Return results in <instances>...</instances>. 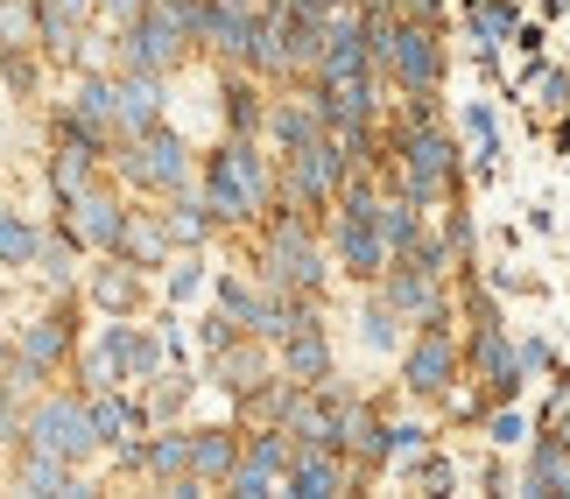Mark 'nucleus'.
Returning a JSON list of instances; mask_svg holds the SVG:
<instances>
[{
	"label": "nucleus",
	"mask_w": 570,
	"mask_h": 499,
	"mask_svg": "<svg viewBox=\"0 0 570 499\" xmlns=\"http://www.w3.org/2000/svg\"><path fill=\"white\" fill-rule=\"evenodd\" d=\"M268 198H275V177H268V162L254 156L247 134L205 162V211H212V219H233V226L239 219H261Z\"/></svg>",
	"instance_id": "f257e3e1"
},
{
	"label": "nucleus",
	"mask_w": 570,
	"mask_h": 499,
	"mask_svg": "<svg viewBox=\"0 0 570 499\" xmlns=\"http://www.w3.org/2000/svg\"><path fill=\"white\" fill-rule=\"evenodd\" d=\"M458 183H465V162H458V141L436 120L402 127V190H415L423 204H458Z\"/></svg>",
	"instance_id": "f03ea898"
},
{
	"label": "nucleus",
	"mask_w": 570,
	"mask_h": 499,
	"mask_svg": "<svg viewBox=\"0 0 570 499\" xmlns=\"http://www.w3.org/2000/svg\"><path fill=\"white\" fill-rule=\"evenodd\" d=\"M345 183V141L338 134H317L289 148V177H282V211H303V219H317V211H332Z\"/></svg>",
	"instance_id": "7ed1b4c3"
},
{
	"label": "nucleus",
	"mask_w": 570,
	"mask_h": 499,
	"mask_svg": "<svg viewBox=\"0 0 570 499\" xmlns=\"http://www.w3.org/2000/svg\"><path fill=\"white\" fill-rule=\"evenodd\" d=\"M21 437H29V450H50V458L78 465L99 450V429H92V408H85L78 395H50L29 408V422H21Z\"/></svg>",
	"instance_id": "20e7f679"
},
{
	"label": "nucleus",
	"mask_w": 570,
	"mask_h": 499,
	"mask_svg": "<svg viewBox=\"0 0 570 499\" xmlns=\"http://www.w3.org/2000/svg\"><path fill=\"white\" fill-rule=\"evenodd\" d=\"M120 169H127V183H141V190H184V183H190V148L156 120L148 134L127 141Z\"/></svg>",
	"instance_id": "39448f33"
},
{
	"label": "nucleus",
	"mask_w": 570,
	"mask_h": 499,
	"mask_svg": "<svg viewBox=\"0 0 570 499\" xmlns=\"http://www.w3.org/2000/svg\"><path fill=\"white\" fill-rule=\"evenodd\" d=\"M387 78L402 84V92H436V84H444V36H436L430 21H402V29H394Z\"/></svg>",
	"instance_id": "423d86ee"
},
{
	"label": "nucleus",
	"mask_w": 570,
	"mask_h": 499,
	"mask_svg": "<svg viewBox=\"0 0 570 499\" xmlns=\"http://www.w3.org/2000/svg\"><path fill=\"white\" fill-rule=\"evenodd\" d=\"M317 120H324V134H366L374 127V71H360V78H317Z\"/></svg>",
	"instance_id": "0eeeda50"
},
{
	"label": "nucleus",
	"mask_w": 570,
	"mask_h": 499,
	"mask_svg": "<svg viewBox=\"0 0 570 499\" xmlns=\"http://www.w3.org/2000/svg\"><path fill=\"white\" fill-rule=\"evenodd\" d=\"M402 387L415 401L451 395V387H458V345H451V331H415L409 359H402Z\"/></svg>",
	"instance_id": "6e6552de"
},
{
	"label": "nucleus",
	"mask_w": 570,
	"mask_h": 499,
	"mask_svg": "<svg viewBox=\"0 0 570 499\" xmlns=\"http://www.w3.org/2000/svg\"><path fill=\"white\" fill-rule=\"evenodd\" d=\"M381 302H394V317H402V323H423L430 302H444V275H430V268H415V260L394 253L387 268H381Z\"/></svg>",
	"instance_id": "1a4fd4ad"
},
{
	"label": "nucleus",
	"mask_w": 570,
	"mask_h": 499,
	"mask_svg": "<svg viewBox=\"0 0 570 499\" xmlns=\"http://www.w3.org/2000/svg\"><path fill=\"white\" fill-rule=\"evenodd\" d=\"M345 486H353L345 450H296L289 471H282V492H289V499H338Z\"/></svg>",
	"instance_id": "9d476101"
},
{
	"label": "nucleus",
	"mask_w": 570,
	"mask_h": 499,
	"mask_svg": "<svg viewBox=\"0 0 570 499\" xmlns=\"http://www.w3.org/2000/svg\"><path fill=\"white\" fill-rule=\"evenodd\" d=\"M163 120V71H120L114 78V127L127 141Z\"/></svg>",
	"instance_id": "9b49d317"
},
{
	"label": "nucleus",
	"mask_w": 570,
	"mask_h": 499,
	"mask_svg": "<svg viewBox=\"0 0 570 499\" xmlns=\"http://www.w3.org/2000/svg\"><path fill=\"white\" fill-rule=\"evenodd\" d=\"M120 226H127V211H120L114 190H78V198H71V232H78L85 247L114 253L120 247Z\"/></svg>",
	"instance_id": "f8f14e48"
},
{
	"label": "nucleus",
	"mask_w": 570,
	"mask_h": 499,
	"mask_svg": "<svg viewBox=\"0 0 570 499\" xmlns=\"http://www.w3.org/2000/svg\"><path fill=\"white\" fill-rule=\"evenodd\" d=\"M254 36V8H233V0H197V42L218 57H247Z\"/></svg>",
	"instance_id": "ddd939ff"
},
{
	"label": "nucleus",
	"mask_w": 570,
	"mask_h": 499,
	"mask_svg": "<svg viewBox=\"0 0 570 499\" xmlns=\"http://www.w3.org/2000/svg\"><path fill=\"white\" fill-rule=\"evenodd\" d=\"M387 260H394V253H387V240H381L374 219H338V268H345V275L381 281Z\"/></svg>",
	"instance_id": "4468645a"
},
{
	"label": "nucleus",
	"mask_w": 570,
	"mask_h": 499,
	"mask_svg": "<svg viewBox=\"0 0 570 499\" xmlns=\"http://www.w3.org/2000/svg\"><path fill=\"white\" fill-rule=\"evenodd\" d=\"M521 492H550V499H570V443L557 429H542L529 443V471H521Z\"/></svg>",
	"instance_id": "2eb2a0df"
},
{
	"label": "nucleus",
	"mask_w": 570,
	"mask_h": 499,
	"mask_svg": "<svg viewBox=\"0 0 570 499\" xmlns=\"http://www.w3.org/2000/svg\"><path fill=\"white\" fill-rule=\"evenodd\" d=\"M282 373H289L296 387H317V380H332V345H324L317 323H296L289 338H282Z\"/></svg>",
	"instance_id": "dca6fc26"
},
{
	"label": "nucleus",
	"mask_w": 570,
	"mask_h": 499,
	"mask_svg": "<svg viewBox=\"0 0 570 499\" xmlns=\"http://www.w3.org/2000/svg\"><path fill=\"white\" fill-rule=\"evenodd\" d=\"M92 156H99V148L63 120V141H57V156H50V190H57L63 204H71L78 190H92Z\"/></svg>",
	"instance_id": "f3484780"
},
{
	"label": "nucleus",
	"mask_w": 570,
	"mask_h": 499,
	"mask_svg": "<svg viewBox=\"0 0 570 499\" xmlns=\"http://www.w3.org/2000/svg\"><path fill=\"white\" fill-rule=\"evenodd\" d=\"M106 352L120 359V380H156V373H163V338H156V331L114 323V331H106Z\"/></svg>",
	"instance_id": "a211bd4d"
},
{
	"label": "nucleus",
	"mask_w": 570,
	"mask_h": 499,
	"mask_svg": "<svg viewBox=\"0 0 570 499\" xmlns=\"http://www.w3.org/2000/svg\"><path fill=\"white\" fill-rule=\"evenodd\" d=\"M71 127H78V134L85 141H106V134H120V127H114V78H85L78 84V99H71Z\"/></svg>",
	"instance_id": "6ab92c4d"
},
{
	"label": "nucleus",
	"mask_w": 570,
	"mask_h": 499,
	"mask_svg": "<svg viewBox=\"0 0 570 499\" xmlns=\"http://www.w3.org/2000/svg\"><path fill=\"white\" fill-rule=\"evenodd\" d=\"M514 29H521L514 0H472V50H479V63H487V71H493L500 42H514Z\"/></svg>",
	"instance_id": "aec40b11"
},
{
	"label": "nucleus",
	"mask_w": 570,
	"mask_h": 499,
	"mask_svg": "<svg viewBox=\"0 0 570 499\" xmlns=\"http://www.w3.org/2000/svg\"><path fill=\"white\" fill-rule=\"evenodd\" d=\"M114 253L127 260V268H163V260H169V226H163V219H141V211H127Z\"/></svg>",
	"instance_id": "412c9836"
},
{
	"label": "nucleus",
	"mask_w": 570,
	"mask_h": 499,
	"mask_svg": "<svg viewBox=\"0 0 570 499\" xmlns=\"http://www.w3.org/2000/svg\"><path fill=\"white\" fill-rule=\"evenodd\" d=\"M233 465H239V437H233V429H190V471L205 486H226Z\"/></svg>",
	"instance_id": "4be33fe9"
},
{
	"label": "nucleus",
	"mask_w": 570,
	"mask_h": 499,
	"mask_svg": "<svg viewBox=\"0 0 570 499\" xmlns=\"http://www.w3.org/2000/svg\"><path fill=\"white\" fill-rule=\"evenodd\" d=\"M85 408H92V429H99V443H127V437H135V429L148 422V408L120 401V387H99V395H85Z\"/></svg>",
	"instance_id": "5701e85b"
},
{
	"label": "nucleus",
	"mask_w": 570,
	"mask_h": 499,
	"mask_svg": "<svg viewBox=\"0 0 570 499\" xmlns=\"http://www.w3.org/2000/svg\"><path fill=\"white\" fill-rule=\"evenodd\" d=\"M423 198L415 190H394V198H381V240H387V253H409L415 240H423Z\"/></svg>",
	"instance_id": "b1692460"
},
{
	"label": "nucleus",
	"mask_w": 570,
	"mask_h": 499,
	"mask_svg": "<svg viewBox=\"0 0 570 499\" xmlns=\"http://www.w3.org/2000/svg\"><path fill=\"white\" fill-rule=\"evenodd\" d=\"M212 373H218V387H226V395H247V387H261V338L247 331V345H218L212 352Z\"/></svg>",
	"instance_id": "393cba45"
},
{
	"label": "nucleus",
	"mask_w": 570,
	"mask_h": 499,
	"mask_svg": "<svg viewBox=\"0 0 570 499\" xmlns=\"http://www.w3.org/2000/svg\"><path fill=\"white\" fill-rule=\"evenodd\" d=\"M268 134H275V148L289 156V148H303V141H317L324 134V120H317V99H282L275 113H268Z\"/></svg>",
	"instance_id": "a878e982"
},
{
	"label": "nucleus",
	"mask_w": 570,
	"mask_h": 499,
	"mask_svg": "<svg viewBox=\"0 0 570 499\" xmlns=\"http://www.w3.org/2000/svg\"><path fill=\"white\" fill-rule=\"evenodd\" d=\"M21 492H85V486H78V471L63 465V458L29 450V458H21Z\"/></svg>",
	"instance_id": "bb28decb"
},
{
	"label": "nucleus",
	"mask_w": 570,
	"mask_h": 499,
	"mask_svg": "<svg viewBox=\"0 0 570 499\" xmlns=\"http://www.w3.org/2000/svg\"><path fill=\"white\" fill-rule=\"evenodd\" d=\"M135 296H141V281H135V268H127V260H120V268H99V275H92V302H99V310L127 317V310H135Z\"/></svg>",
	"instance_id": "cd10ccee"
},
{
	"label": "nucleus",
	"mask_w": 570,
	"mask_h": 499,
	"mask_svg": "<svg viewBox=\"0 0 570 499\" xmlns=\"http://www.w3.org/2000/svg\"><path fill=\"white\" fill-rule=\"evenodd\" d=\"M141 471H156L163 486H169V479H184V471H190V437H184V429L156 437V443H148V458H141Z\"/></svg>",
	"instance_id": "c85d7f7f"
},
{
	"label": "nucleus",
	"mask_w": 570,
	"mask_h": 499,
	"mask_svg": "<svg viewBox=\"0 0 570 499\" xmlns=\"http://www.w3.org/2000/svg\"><path fill=\"white\" fill-rule=\"evenodd\" d=\"M42 247V232L29 219H14V211H0V268H29Z\"/></svg>",
	"instance_id": "c756f323"
},
{
	"label": "nucleus",
	"mask_w": 570,
	"mask_h": 499,
	"mask_svg": "<svg viewBox=\"0 0 570 499\" xmlns=\"http://www.w3.org/2000/svg\"><path fill=\"white\" fill-rule=\"evenodd\" d=\"M465 134H472V177H493V156H500V127L487 106H465Z\"/></svg>",
	"instance_id": "7c9ffc66"
},
{
	"label": "nucleus",
	"mask_w": 570,
	"mask_h": 499,
	"mask_svg": "<svg viewBox=\"0 0 570 499\" xmlns=\"http://www.w3.org/2000/svg\"><path fill=\"white\" fill-rule=\"evenodd\" d=\"M360 338H366V352H394V345H402V317H394V302H366L360 310Z\"/></svg>",
	"instance_id": "2f4dec72"
},
{
	"label": "nucleus",
	"mask_w": 570,
	"mask_h": 499,
	"mask_svg": "<svg viewBox=\"0 0 570 499\" xmlns=\"http://www.w3.org/2000/svg\"><path fill=\"white\" fill-rule=\"evenodd\" d=\"M275 486H282V479H275L268 465H254V458H239V465L226 471V492H233V499H268Z\"/></svg>",
	"instance_id": "473e14b6"
},
{
	"label": "nucleus",
	"mask_w": 570,
	"mask_h": 499,
	"mask_svg": "<svg viewBox=\"0 0 570 499\" xmlns=\"http://www.w3.org/2000/svg\"><path fill=\"white\" fill-rule=\"evenodd\" d=\"M218 310H226V317L239 323V331H254V317H261V296H254L239 275H226V281H218Z\"/></svg>",
	"instance_id": "72a5a7b5"
},
{
	"label": "nucleus",
	"mask_w": 570,
	"mask_h": 499,
	"mask_svg": "<svg viewBox=\"0 0 570 499\" xmlns=\"http://www.w3.org/2000/svg\"><path fill=\"white\" fill-rule=\"evenodd\" d=\"M163 226H169V247H205V232H212V211H205V204H177Z\"/></svg>",
	"instance_id": "f704fd0d"
},
{
	"label": "nucleus",
	"mask_w": 570,
	"mask_h": 499,
	"mask_svg": "<svg viewBox=\"0 0 570 499\" xmlns=\"http://www.w3.org/2000/svg\"><path fill=\"white\" fill-rule=\"evenodd\" d=\"M29 36H36V0H0V42L21 50Z\"/></svg>",
	"instance_id": "c9c22d12"
},
{
	"label": "nucleus",
	"mask_w": 570,
	"mask_h": 499,
	"mask_svg": "<svg viewBox=\"0 0 570 499\" xmlns=\"http://www.w3.org/2000/svg\"><path fill=\"white\" fill-rule=\"evenodd\" d=\"M226 120H233V134H261V99H254V84H233V92H226Z\"/></svg>",
	"instance_id": "e433bc0d"
},
{
	"label": "nucleus",
	"mask_w": 570,
	"mask_h": 499,
	"mask_svg": "<svg viewBox=\"0 0 570 499\" xmlns=\"http://www.w3.org/2000/svg\"><path fill=\"white\" fill-rule=\"evenodd\" d=\"M521 437H529V422L514 416V401H493V408H487V443L508 450V443H521Z\"/></svg>",
	"instance_id": "4c0bfd02"
},
{
	"label": "nucleus",
	"mask_w": 570,
	"mask_h": 499,
	"mask_svg": "<svg viewBox=\"0 0 570 499\" xmlns=\"http://www.w3.org/2000/svg\"><path fill=\"white\" fill-rule=\"evenodd\" d=\"M563 99H570V78L557 71V63H542V71H535V113H557Z\"/></svg>",
	"instance_id": "58836bf2"
},
{
	"label": "nucleus",
	"mask_w": 570,
	"mask_h": 499,
	"mask_svg": "<svg viewBox=\"0 0 570 499\" xmlns=\"http://www.w3.org/2000/svg\"><path fill=\"white\" fill-rule=\"evenodd\" d=\"M423 422H387V458H423Z\"/></svg>",
	"instance_id": "ea45409f"
},
{
	"label": "nucleus",
	"mask_w": 570,
	"mask_h": 499,
	"mask_svg": "<svg viewBox=\"0 0 570 499\" xmlns=\"http://www.w3.org/2000/svg\"><path fill=\"white\" fill-rule=\"evenodd\" d=\"M71 260H78V253L63 247V240H42V247H36V268L50 275V281H71Z\"/></svg>",
	"instance_id": "a19ab883"
},
{
	"label": "nucleus",
	"mask_w": 570,
	"mask_h": 499,
	"mask_svg": "<svg viewBox=\"0 0 570 499\" xmlns=\"http://www.w3.org/2000/svg\"><path fill=\"white\" fill-rule=\"evenodd\" d=\"M415 471H423V486H430V492H451V486H458V471H451L444 450H423V465H415Z\"/></svg>",
	"instance_id": "79ce46f5"
},
{
	"label": "nucleus",
	"mask_w": 570,
	"mask_h": 499,
	"mask_svg": "<svg viewBox=\"0 0 570 499\" xmlns=\"http://www.w3.org/2000/svg\"><path fill=\"white\" fill-rule=\"evenodd\" d=\"M514 366H521V373H542V366H557V352L542 338H529V345H514Z\"/></svg>",
	"instance_id": "37998d69"
},
{
	"label": "nucleus",
	"mask_w": 570,
	"mask_h": 499,
	"mask_svg": "<svg viewBox=\"0 0 570 499\" xmlns=\"http://www.w3.org/2000/svg\"><path fill=\"white\" fill-rule=\"evenodd\" d=\"M394 14H402V21H430V29H436V21H444V0H394Z\"/></svg>",
	"instance_id": "c03bdc74"
},
{
	"label": "nucleus",
	"mask_w": 570,
	"mask_h": 499,
	"mask_svg": "<svg viewBox=\"0 0 570 499\" xmlns=\"http://www.w3.org/2000/svg\"><path fill=\"white\" fill-rule=\"evenodd\" d=\"M197 281H205V275H197V260H177V268H169V296H197Z\"/></svg>",
	"instance_id": "a18cd8bd"
},
{
	"label": "nucleus",
	"mask_w": 570,
	"mask_h": 499,
	"mask_svg": "<svg viewBox=\"0 0 570 499\" xmlns=\"http://www.w3.org/2000/svg\"><path fill=\"white\" fill-rule=\"evenodd\" d=\"M141 8H148V0H99V14H106V21H120V29H127V21H135Z\"/></svg>",
	"instance_id": "49530a36"
},
{
	"label": "nucleus",
	"mask_w": 570,
	"mask_h": 499,
	"mask_svg": "<svg viewBox=\"0 0 570 499\" xmlns=\"http://www.w3.org/2000/svg\"><path fill=\"white\" fill-rule=\"evenodd\" d=\"M42 8H57V14H71V21H85V14L99 8V0H42Z\"/></svg>",
	"instance_id": "de8ad7c7"
},
{
	"label": "nucleus",
	"mask_w": 570,
	"mask_h": 499,
	"mask_svg": "<svg viewBox=\"0 0 570 499\" xmlns=\"http://www.w3.org/2000/svg\"><path fill=\"white\" fill-rule=\"evenodd\" d=\"M233 8H261V0H233Z\"/></svg>",
	"instance_id": "09e8293b"
},
{
	"label": "nucleus",
	"mask_w": 570,
	"mask_h": 499,
	"mask_svg": "<svg viewBox=\"0 0 570 499\" xmlns=\"http://www.w3.org/2000/svg\"><path fill=\"white\" fill-rule=\"evenodd\" d=\"M353 8H366V0H353Z\"/></svg>",
	"instance_id": "8fccbe9b"
}]
</instances>
